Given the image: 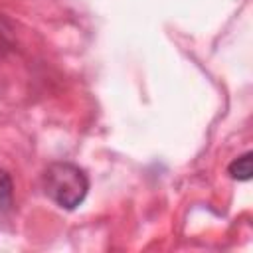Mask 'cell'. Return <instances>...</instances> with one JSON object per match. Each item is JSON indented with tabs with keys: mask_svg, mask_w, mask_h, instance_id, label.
I'll use <instances>...</instances> for the list:
<instances>
[{
	"mask_svg": "<svg viewBox=\"0 0 253 253\" xmlns=\"http://www.w3.org/2000/svg\"><path fill=\"white\" fill-rule=\"evenodd\" d=\"M43 194L61 210H75L89 192V178L73 162H53L42 176Z\"/></svg>",
	"mask_w": 253,
	"mask_h": 253,
	"instance_id": "cell-1",
	"label": "cell"
},
{
	"mask_svg": "<svg viewBox=\"0 0 253 253\" xmlns=\"http://www.w3.org/2000/svg\"><path fill=\"white\" fill-rule=\"evenodd\" d=\"M251 158H253V154H251V152H245V154L237 156V158H235V160L229 164V168H227L229 176H231L233 180H239V182H247V180L251 178V174H253Z\"/></svg>",
	"mask_w": 253,
	"mask_h": 253,
	"instance_id": "cell-2",
	"label": "cell"
},
{
	"mask_svg": "<svg viewBox=\"0 0 253 253\" xmlns=\"http://www.w3.org/2000/svg\"><path fill=\"white\" fill-rule=\"evenodd\" d=\"M12 188L14 186H12L10 176L4 170H0V208L4 211L10 210V206H12V198H14V190Z\"/></svg>",
	"mask_w": 253,
	"mask_h": 253,
	"instance_id": "cell-3",
	"label": "cell"
}]
</instances>
